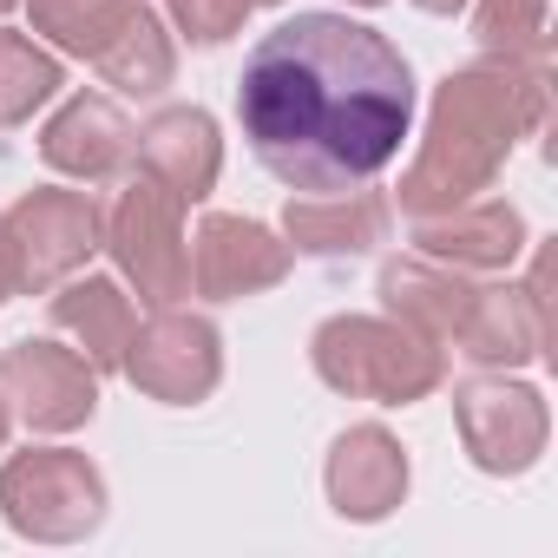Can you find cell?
<instances>
[{
	"instance_id": "obj_3",
	"label": "cell",
	"mask_w": 558,
	"mask_h": 558,
	"mask_svg": "<svg viewBox=\"0 0 558 558\" xmlns=\"http://www.w3.org/2000/svg\"><path fill=\"white\" fill-rule=\"evenodd\" d=\"M310 362L336 395L375 408H414L447 381V349L395 316H329L310 336Z\"/></svg>"
},
{
	"instance_id": "obj_4",
	"label": "cell",
	"mask_w": 558,
	"mask_h": 558,
	"mask_svg": "<svg viewBox=\"0 0 558 558\" xmlns=\"http://www.w3.org/2000/svg\"><path fill=\"white\" fill-rule=\"evenodd\" d=\"M184 197L171 184H158L151 171H132L125 191L106 210V236L99 250H112L119 276L138 290L145 310H171L191 296V236H184Z\"/></svg>"
},
{
	"instance_id": "obj_12",
	"label": "cell",
	"mask_w": 558,
	"mask_h": 558,
	"mask_svg": "<svg viewBox=\"0 0 558 558\" xmlns=\"http://www.w3.org/2000/svg\"><path fill=\"white\" fill-rule=\"evenodd\" d=\"M525 217L506 204V197H466L453 210H434V217H414V256H434L447 269H512L519 250H525Z\"/></svg>"
},
{
	"instance_id": "obj_18",
	"label": "cell",
	"mask_w": 558,
	"mask_h": 558,
	"mask_svg": "<svg viewBox=\"0 0 558 558\" xmlns=\"http://www.w3.org/2000/svg\"><path fill=\"white\" fill-rule=\"evenodd\" d=\"M473 276L466 269H447L434 256H388L381 263V310L408 329H421L427 342H453L466 310H473Z\"/></svg>"
},
{
	"instance_id": "obj_1",
	"label": "cell",
	"mask_w": 558,
	"mask_h": 558,
	"mask_svg": "<svg viewBox=\"0 0 558 558\" xmlns=\"http://www.w3.org/2000/svg\"><path fill=\"white\" fill-rule=\"evenodd\" d=\"M236 125L256 165L303 197L375 184L414 132V66L349 14L276 21L236 73Z\"/></svg>"
},
{
	"instance_id": "obj_16",
	"label": "cell",
	"mask_w": 558,
	"mask_h": 558,
	"mask_svg": "<svg viewBox=\"0 0 558 558\" xmlns=\"http://www.w3.org/2000/svg\"><path fill=\"white\" fill-rule=\"evenodd\" d=\"M388 223H395V204L375 191V184H355V191H323V197H290L283 204V236L290 250L303 256H362L375 243H388Z\"/></svg>"
},
{
	"instance_id": "obj_25",
	"label": "cell",
	"mask_w": 558,
	"mask_h": 558,
	"mask_svg": "<svg viewBox=\"0 0 558 558\" xmlns=\"http://www.w3.org/2000/svg\"><path fill=\"white\" fill-rule=\"evenodd\" d=\"M414 8H421V14H440V21H453V14L466 8V0H414Z\"/></svg>"
},
{
	"instance_id": "obj_10",
	"label": "cell",
	"mask_w": 558,
	"mask_h": 558,
	"mask_svg": "<svg viewBox=\"0 0 558 558\" xmlns=\"http://www.w3.org/2000/svg\"><path fill=\"white\" fill-rule=\"evenodd\" d=\"M290 243L263 230L256 217H230V210H210L197 217L191 230V296L204 303H243V296H263L290 276Z\"/></svg>"
},
{
	"instance_id": "obj_6",
	"label": "cell",
	"mask_w": 558,
	"mask_h": 558,
	"mask_svg": "<svg viewBox=\"0 0 558 558\" xmlns=\"http://www.w3.org/2000/svg\"><path fill=\"white\" fill-rule=\"evenodd\" d=\"M0 236H8V256H14V290L21 296H47L60 290L66 276H80L106 236V217L86 191H66V184H40V191H21L0 217Z\"/></svg>"
},
{
	"instance_id": "obj_22",
	"label": "cell",
	"mask_w": 558,
	"mask_h": 558,
	"mask_svg": "<svg viewBox=\"0 0 558 558\" xmlns=\"http://www.w3.org/2000/svg\"><path fill=\"white\" fill-rule=\"evenodd\" d=\"M551 0H480L473 8V40L486 60H512V66H545L551 47Z\"/></svg>"
},
{
	"instance_id": "obj_15",
	"label": "cell",
	"mask_w": 558,
	"mask_h": 558,
	"mask_svg": "<svg viewBox=\"0 0 558 558\" xmlns=\"http://www.w3.org/2000/svg\"><path fill=\"white\" fill-rule=\"evenodd\" d=\"M132 158H138V171L171 184L184 204H204L217 191V171H223V138H217V119L204 106H165L138 125Z\"/></svg>"
},
{
	"instance_id": "obj_23",
	"label": "cell",
	"mask_w": 558,
	"mask_h": 558,
	"mask_svg": "<svg viewBox=\"0 0 558 558\" xmlns=\"http://www.w3.org/2000/svg\"><path fill=\"white\" fill-rule=\"evenodd\" d=\"M250 0H171V27L191 47H223L230 34H243Z\"/></svg>"
},
{
	"instance_id": "obj_29",
	"label": "cell",
	"mask_w": 558,
	"mask_h": 558,
	"mask_svg": "<svg viewBox=\"0 0 558 558\" xmlns=\"http://www.w3.org/2000/svg\"><path fill=\"white\" fill-rule=\"evenodd\" d=\"M349 8H381V0H349Z\"/></svg>"
},
{
	"instance_id": "obj_5",
	"label": "cell",
	"mask_w": 558,
	"mask_h": 558,
	"mask_svg": "<svg viewBox=\"0 0 558 558\" xmlns=\"http://www.w3.org/2000/svg\"><path fill=\"white\" fill-rule=\"evenodd\" d=\"M0 519L34 545H80L106 525V473L73 447H27L0 460Z\"/></svg>"
},
{
	"instance_id": "obj_24",
	"label": "cell",
	"mask_w": 558,
	"mask_h": 558,
	"mask_svg": "<svg viewBox=\"0 0 558 558\" xmlns=\"http://www.w3.org/2000/svg\"><path fill=\"white\" fill-rule=\"evenodd\" d=\"M8 296H21V290H14V256H8V236H0V303H8Z\"/></svg>"
},
{
	"instance_id": "obj_26",
	"label": "cell",
	"mask_w": 558,
	"mask_h": 558,
	"mask_svg": "<svg viewBox=\"0 0 558 558\" xmlns=\"http://www.w3.org/2000/svg\"><path fill=\"white\" fill-rule=\"evenodd\" d=\"M8 434H14V408H8V395H0V453H8Z\"/></svg>"
},
{
	"instance_id": "obj_11",
	"label": "cell",
	"mask_w": 558,
	"mask_h": 558,
	"mask_svg": "<svg viewBox=\"0 0 558 558\" xmlns=\"http://www.w3.org/2000/svg\"><path fill=\"white\" fill-rule=\"evenodd\" d=\"M545 276H551V256L532 263L525 283H480L473 290V310L453 336V349L480 368H525L545 355L551 342V303H545Z\"/></svg>"
},
{
	"instance_id": "obj_20",
	"label": "cell",
	"mask_w": 558,
	"mask_h": 558,
	"mask_svg": "<svg viewBox=\"0 0 558 558\" xmlns=\"http://www.w3.org/2000/svg\"><path fill=\"white\" fill-rule=\"evenodd\" d=\"M60 86H66V66L47 40L0 27V132L27 125L47 99H60Z\"/></svg>"
},
{
	"instance_id": "obj_19",
	"label": "cell",
	"mask_w": 558,
	"mask_h": 558,
	"mask_svg": "<svg viewBox=\"0 0 558 558\" xmlns=\"http://www.w3.org/2000/svg\"><path fill=\"white\" fill-rule=\"evenodd\" d=\"M93 66H99V80H106L112 93H125V99H158V93L171 86V73H178V47H171L165 21L145 8V0H132L125 27L93 53Z\"/></svg>"
},
{
	"instance_id": "obj_14",
	"label": "cell",
	"mask_w": 558,
	"mask_h": 558,
	"mask_svg": "<svg viewBox=\"0 0 558 558\" xmlns=\"http://www.w3.org/2000/svg\"><path fill=\"white\" fill-rule=\"evenodd\" d=\"M132 145H138V132H132V119H125L106 93H73V99L47 119V132H40V158H47L60 178H80V184L119 178V171L132 165Z\"/></svg>"
},
{
	"instance_id": "obj_28",
	"label": "cell",
	"mask_w": 558,
	"mask_h": 558,
	"mask_svg": "<svg viewBox=\"0 0 558 558\" xmlns=\"http://www.w3.org/2000/svg\"><path fill=\"white\" fill-rule=\"evenodd\" d=\"M250 8H283V0H250Z\"/></svg>"
},
{
	"instance_id": "obj_8",
	"label": "cell",
	"mask_w": 558,
	"mask_h": 558,
	"mask_svg": "<svg viewBox=\"0 0 558 558\" xmlns=\"http://www.w3.org/2000/svg\"><path fill=\"white\" fill-rule=\"evenodd\" d=\"M453 421H460V440H466V460L493 480H512V473H532L545 440H551V414H545V395L532 381H512L506 368L493 375H473L453 388Z\"/></svg>"
},
{
	"instance_id": "obj_7",
	"label": "cell",
	"mask_w": 558,
	"mask_h": 558,
	"mask_svg": "<svg viewBox=\"0 0 558 558\" xmlns=\"http://www.w3.org/2000/svg\"><path fill=\"white\" fill-rule=\"evenodd\" d=\"M119 375L165 401V408H197L217 395L223 381V336L210 316H191V310H151L145 323H132V342H125V362Z\"/></svg>"
},
{
	"instance_id": "obj_27",
	"label": "cell",
	"mask_w": 558,
	"mask_h": 558,
	"mask_svg": "<svg viewBox=\"0 0 558 558\" xmlns=\"http://www.w3.org/2000/svg\"><path fill=\"white\" fill-rule=\"evenodd\" d=\"M14 8H21V0H0V21H8V14H14Z\"/></svg>"
},
{
	"instance_id": "obj_9",
	"label": "cell",
	"mask_w": 558,
	"mask_h": 558,
	"mask_svg": "<svg viewBox=\"0 0 558 558\" xmlns=\"http://www.w3.org/2000/svg\"><path fill=\"white\" fill-rule=\"evenodd\" d=\"M0 395H8L14 421L34 434H73L99 414V368L53 336H27L0 355Z\"/></svg>"
},
{
	"instance_id": "obj_13",
	"label": "cell",
	"mask_w": 558,
	"mask_h": 558,
	"mask_svg": "<svg viewBox=\"0 0 558 558\" xmlns=\"http://www.w3.org/2000/svg\"><path fill=\"white\" fill-rule=\"evenodd\" d=\"M323 486H329V506L355 525H375L388 519L401 499H408V453L388 427L362 421L349 434H336L329 447V466H323Z\"/></svg>"
},
{
	"instance_id": "obj_17",
	"label": "cell",
	"mask_w": 558,
	"mask_h": 558,
	"mask_svg": "<svg viewBox=\"0 0 558 558\" xmlns=\"http://www.w3.org/2000/svg\"><path fill=\"white\" fill-rule=\"evenodd\" d=\"M47 323H53V336L73 342L99 375H119L138 310H132L125 283H112V276H66L60 290H47Z\"/></svg>"
},
{
	"instance_id": "obj_2",
	"label": "cell",
	"mask_w": 558,
	"mask_h": 558,
	"mask_svg": "<svg viewBox=\"0 0 558 558\" xmlns=\"http://www.w3.org/2000/svg\"><path fill=\"white\" fill-rule=\"evenodd\" d=\"M545 106H551V66L480 60V66L447 73L434 93V112H427V138H421L395 204L408 217H434V210H453V204L493 191L512 145L545 132Z\"/></svg>"
},
{
	"instance_id": "obj_21",
	"label": "cell",
	"mask_w": 558,
	"mask_h": 558,
	"mask_svg": "<svg viewBox=\"0 0 558 558\" xmlns=\"http://www.w3.org/2000/svg\"><path fill=\"white\" fill-rule=\"evenodd\" d=\"M132 14V0H27V34L47 40L53 53H73V60H93Z\"/></svg>"
}]
</instances>
